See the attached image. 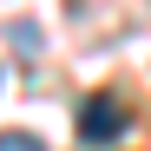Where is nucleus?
Segmentation results:
<instances>
[{
    "label": "nucleus",
    "instance_id": "1",
    "mask_svg": "<svg viewBox=\"0 0 151 151\" xmlns=\"http://www.w3.org/2000/svg\"><path fill=\"white\" fill-rule=\"evenodd\" d=\"M125 125H132V112H125L112 92H92L86 105H79V145H118Z\"/></svg>",
    "mask_w": 151,
    "mask_h": 151
},
{
    "label": "nucleus",
    "instance_id": "2",
    "mask_svg": "<svg viewBox=\"0 0 151 151\" xmlns=\"http://www.w3.org/2000/svg\"><path fill=\"white\" fill-rule=\"evenodd\" d=\"M0 151H46L33 132H0Z\"/></svg>",
    "mask_w": 151,
    "mask_h": 151
}]
</instances>
